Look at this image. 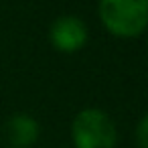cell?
I'll return each mask as SVG.
<instances>
[{"mask_svg":"<svg viewBox=\"0 0 148 148\" xmlns=\"http://www.w3.org/2000/svg\"><path fill=\"white\" fill-rule=\"evenodd\" d=\"M99 18L116 37H138L148 29V0H99Z\"/></svg>","mask_w":148,"mask_h":148,"instance_id":"1","label":"cell"},{"mask_svg":"<svg viewBox=\"0 0 148 148\" xmlns=\"http://www.w3.org/2000/svg\"><path fill=\"white\" fill-rule=\"evenodd\" d=\"M71 138L75 148H114L118 132L106 112L87 108L75 116L71 124Z\"/></svg>","mask_w":148,"mask_h":148,"instance_id":"2","label":"cell"},{"mask_svg":"<svg viewBox=\"0 0 148 148\" xmlns=\"http://www.w3.org/2000/svg\"><path fill=\"white\" fill-rule=\"evenodd\" d=\"M87 37V27L77 16H59L49 29L51 45L63 53H75L83 49Z\"/></svg>","mask_w":148,"mask_h":148,"instance_id":"3","label":"cell"},{"mask_svg":"<svg viewBox=\"0 0 148 148\" xmlns=\"http://www.w3.org/2000/svg\"><path fill=\"white\" fill-rule=\"evenodd\" d=\"M41 128L29 114H14L4 124V138L12 148H31L39 140Z\"/></svg>","mask_w":148,"mask_h":148,"instance_id":"4","label":"cell"},{"mask_svg":"<svg viewBox=\"0 0 148 148\" xmlns=\"http://www.w3.org/2000/svg\"><path fill=\"white\" fill-rule=\"evenodd\" d=\"M136 142L140 148H148V114L140 120V124L136 128Z\"/></svg>","mask_w":148,"mask_h":148,"instance_id":"5","label":"cell"}]
</instances>
